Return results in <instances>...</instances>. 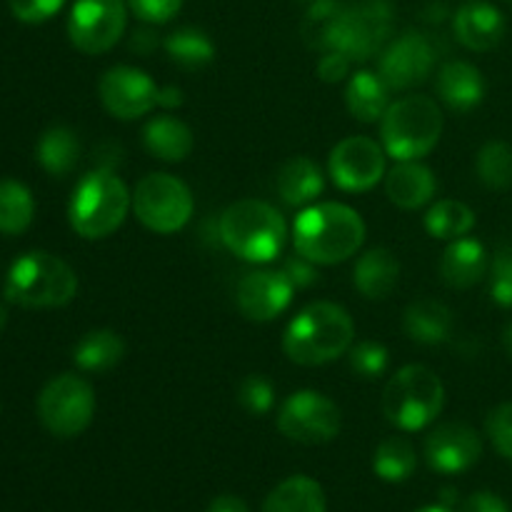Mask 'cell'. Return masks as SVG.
Instances as JSON below:
<instances>
[{
    "mask_svg": "<svg viewBox=\"0 0 512 512\" xmlns=\"http://www.w3.org/2000/svg\"><path fill=\"white\" fill-rule=\"evenodd\" d=\"M363 240V218L345 203L308 205L293 225L295 250L315 265L343 263L358 253Z\"/></svg>",
    "mask_w": 512,
    "mask_h": 512,
    "instance_id": "cell-1",
    "label": "cell"
},
{
    "mask_svg": "<svg viewBox=\"0 0 512 512\" xmlns=\"http://www.w3.org/2000/svg\"><path fill=\"white\" fill-rule=\"evenodd\" d=\"M355 325L348 310L335 303H310L290 320L283 350L293 363L315 368L340 358L353 348Z\"/></svg>",
    "mask_w": 512,
    "mask_h": 512,
    "instance_id": "cell-2",
    "label": "cell"
},
{
    "mask_svg": "<svg viewBox=\"0 0 512 512\" xmlns=\"http://www.w3.org/2000/svg\"><path fill=\"white\" fill-rule=\"evenodd\" d=\"M220 240L248 263H270L283 253L288 225L283 215L263 200H238L220 215Z\"/></svg>",
    "mask_w": 512,
    "mask_h": 512,
    "instance_id": "cell-3",
    "label": "cell"
},
{
    "mask_svg": "<svg viewBox=\"0 0 512 512\" xmlns=\"http://www.w3.org/2000/svg\"><path fill=\"white\" fill-rule=\"evenodd\" d=\"M133 205L123 180L108 168L85 175L73 190L68 205V218L75 233L85 240H100L113 235L123 225Z\"/></svg>",
    "mask_w": 512,
    "mask_h": 512,
    "instance_id": "cell-4",
    "label": "cell"
},
{
    "mask_svg": "<svg viewBox=\"0 0 512 512\" xmlns=\"http://www.w3.org/2000/svg\"><path fill=\"white\" fill-rule=\"evenodd\" d=\"M75 290L73 268L45 250L20 255L5 280V298L20 308H60L75 298Z\"/></svg>",
    "mask_w": 512,
    "mask_h": 512,
    "instance_id": "cell-5",
    "label": "cell"
},
{
    "mask_svg": "<svg viewBox=\"0 0 512 512\" xmlns=\"http://www.w3.org/2000/svg\"><path fill=\"white\" fill-rule=\"evenodd\" d=\"M385 153L395 160H420L433 153L443 135V113L438 103L425 95L390 103L388 113L380 120Z\"/></svg>",
    "mask_w": 512,
    "mask_h": 512,
    "instance_id": "cell-6",
    "label": "cell"
},
{
    "mask_svg": "<svg viewBox=\"0 0 512 512\" xmlns=\"http://www.w3.org/2000/svg\"><path fill=\"white\" fill-rule=\"evenodd\" d=\"M445 403V388L425 365H405L383 390V413L395 428L415 433L433 423Z\"/></svg>",
    "mask_w": 512,
    "mask_h": 512,
    "instance_id": "cell-7",
    "label": "cell"
},
{
    "mask_svg": "<svg viewBox=\"0 0 512 512\" xmlns=\"http://www.w3.org/2000/svg\"><path fill=\"white\" fill-rule=\"evenodd\" d=\"M193 193L180 178L150 173L135 185L133 210L140 223L160 235L178 233L193 218Z\"/></svg>",
    "mask_w": 512,
    "mask_h": 512,
    "instance_id": "cell-8",
    "label": "cell"
},
{
    "mask_svg": "<svg viewBox=\"0 0 512 512\" xmlns=\"http://www.w3.org/2000/svg\"><path fill=\"white\" fill-rule=\"evenodd\" d=\"M95 415V393L88 380L65 373L50 380L38 395V418L48 433L58 438H75Z\"/></svg>",
    "mask_w": 512,
    "mask_h": 512,
    "instance_id": "cell-9",
    "label": "cell"
},
{
    "mask_svg": "<svg viewBox=\"0 0 512 512\" xmlns=\"http://www.w3.org/2000/svg\"><path fill=\"white\" fill-rule=\"evenodd\" d=\"M390 30H393V8L385 0H363L343 8L330 50L348 55L353 63H363L383 50Z\"/></svg>",
    "mask_w": 512,
    "mask_h": 512,
    "instance_id": "cell-10",
    "label": "cell"
},
{
    "mask_svg": "<svg viewBox=\"0 0 512 512\" xmlns=\"http://www.w3.org/2000/svg\"><path fill=\"white\" fill-rule=\"evenodd\" d=\"M340 408L318 390H298L278 413V430L300 445L330 443L340 433Z\"/></svg>",
    "mask_w": 512,
    "mask_h": 512,
    "instance_id": "cell-11",
    "label": "cell"
},
{
    "mask_svg": "<svg viewBox=\"0 0 512 512\" xmlns=\"http://www.w3.org/2000/svg\"><path fill=\"white\" fill-rule=\"evenodd\" d=\"M128 5L123 0H75L68 18V38L80 53H108L125 33Z\"/></svg>",
    "mask_w": 512,
    "mask_h": 512,
    "instance_id": "cell-12",
    "label": "cell"
},
{
    "mask_svg": "<svg viewBox=\"0 0 512 512\" xmlns=\"http://www.w3.org/2000/svg\"><path fill=\"white\" fill-rule=\"evenodd\" d=\"M100 103L113 118L135 120L148 115L158 105L160 85L148 73L130 65H115L105 70L98 83Z\"/></svg>",
    "mask_w": 512,
    "mask_h": 512,
    "instance_id": "cell-13",
    "label": "cell"
},
{
    "mask_svg": "<svg viewBox=\"0 0 512 512\" xmlns=\"http://www.w3.org/2000/svg\"><path fill=\"white\" fill-rule=\"evenodd\" d=\"M330 178L348 193H363L385 175V150L375 140L353 135L340 140L328 160Z\"/></svg>",
    "mask_w": 512,
    "mask_h": 512,
    "instance_id": "cell-14",
    "label": "cell"
},
{
    "mask_svg": "<svg viewBox=\"0 0 512 512\" xmlns=\"http://www.w3.org/2000/svg\"><path fill=\"white\" fill-rule=\"evenodd\" d=\"M435 68V48L423 33L408 30L380 53L378 73L390 90H410L428 80Z\"/></svg>",
    "mask_w": 512,
    "mask_h": 512,
    "instance_id": "cell-15",
    "label": "cell"
},
{
    "mask_svg": "<svg viewBox=\"0 0 512 512\" xmlns=\"http://www.w3.org/2000/svg\"><path fill=\"white\" fill-rule=\"evenodd\" d=\"M483 455V440L470 425L443 423L425 440V460L435 473L460 475Z\"/></svg>",
    "mask_w": 512,
    "mask_h": 512,
    "instance_id": "cell-16",
    "label": "cell"
},
{
    "mask_svg": "<svg viewBox=\"0 0 512 512\" xmlns=\"http://www.w3.org/2000/svg\"><path fill=\"white\" fill-rule=\"evenodd\" d=\"M295 285L283 270H253L238 283V308L253 323L275 320L293 300Z\"/></svg>",
    "mask_w": 512,
    "mask_h": 512,
    "instance_id": "cell-17",
    "label": "cell"
},
{
    "mask_svg": "<svg viewBox=\"0 0 512 512\" xmlns=\"http://www.w3.org/2000/svg\"><path fill=\"white\" fill-rule=\"evenodd\" d=\"M505 28V15L495 5L480 0L463 5L453 20L455 38L475 53H490L498 48L505 38Z\"/></svg>",
    "mask_w": 512,
    "mask_h": 512,
    "instance_id": "cell-18",
    "label": "cell"
},
{
    "mask_svg": "<svg viewBox=\"0 0 512 512\" xmlns=\"http://www.w3.org/2000/svg\"><path fill=\"white\" fill-rule=\"evenodd\" d=\"M435 175L428 165L418 160H398L393 170L385 178V193L390 203L403 210H418L430 203L435 195Z\"/></svg>",
    "mask_w": 512,
    "mask_h": 512,
    "instance_id": "cell-19",
    "label": "cell"
},
{
    "mask_svg": "<svg viewBox=\"0 0 512 512\" xmlns=\"http://www.w3.org/2000/svg\"><path fill=\"white\" fill-rule=\"evenodd\" d=\"M438 88L440 100L448 105L455 113H470L478 108L485 98V80L475 65L465 63V60H453L445 63L438 73Z\"/></svg>",
    "mask_w": 512,
    "mask_h": 512,
    "instance_id": "cell-20",
    "label": "cell"
},
{
    "mask_svg": "<svg viewBox=\"0 0 512 512\" xmlns=\"http://www.w3.org/2000/svg\"><path fill=\"white\" fill-rule=\"evenodd\" d=\"M485 273H488V253L483 243L473 238L450 240L440 260V275L450 288H473L485 278Z\"/></svg>",
    "mask_w": 512,
    "mask_h": 512,
    "instance_id": "cell-21",
    "label": "cell"
},
{
    "mask_svg": "<svg viewBox=\"0 0 512 512\" xmlns=\"http://www.w3.org/2000/svg\"><path fill=\"white\" fill-rule=\"evenodd\" d=\"M323 190V170L315 160L305 158V155H295V158L285 160L283 168L278 170V193L290 208H305L313 200H318Z\"/></svg>",
    "mask_w": 512,
    "mask_h": 512,
    "instance_id": "cell-22",
    "label": "cell"
},
{
    "mask_svg": "<svg viewBox=\"0 0 512 512\" xmlns=\"http://www.w3.org/2000/svg\"><path fill=\"white\" fill-rule=\"evenodd\" d=\"M400 280V263L388 248H373L360 255L353 270V283L368 300H383Z\"/></svg>",
    "mask_w": 512,
    "mask_h": 512,
    "instance_id": "cell-23",
    "label": "cell"
},
{
    "mask_svg": "<svg viewBox=\"0 0 512 512\" xmlns=\"http://www.w3.org/2000/svg\"><path fill=\"white\" fill-rule=\"evenodd\" d=\"M143 143L153 158L165 163H180L193 153V130L173 115H158L143 128Z\"/></svg>",
    "mask_w": 512,
    "mask_h": 512,
    "instance_id": "cell-24",
    "label": "cell"
},
{
    "mask_svg": "<svg viewBox=\"0 0 512 512\" xmlns=\"http://www.w3.org/2000/svg\"><path fill=\"white\" fill-rule=\"evenodd\" d=\"M345 103L350 115L360 123H378L390 108V88L380 73L358 70L345 90Z\"/></svg>",
    "mask_w": 512,
    "mask_h": 512,
    "instance_id": "cell-25",
    "label": "cell"
},
{
    "mask_svg": "<svg viewBox=\"0 0 512 512\" xmlns=\"http://www.w3.org/2000/svg\"><path fill=\"white\" fill-rule=\"evenodd\" d=\"M403 325L408 338L415 340V343H445V340L450 338V333H453V310L433 298L415 300V303L405 310Z\"/></svg>",
    "mask_w": 512,
    "mask_h": 512,
    "instance_id": "cell-26",
    "label": "cell"
},
{
    "mask_svg": "<svg viewBox=\"0 0 512 512\" xmlns=\"http://www.w3.org/2000/svg\"><path fill=\"white\" fill-rule=\"evenodd\" d=\"M325 493L318 480L308 475H293L270 490L263 512H325Z\"/></svg>",
    "mask_w": 512,
    "mask_h": 512,
    "instance_id": "cell-27",
    "label": "cell"
},
{
    "mask_svg": "<svg viewBox=\"0 0 512 512\" xmlns=\"http://www.w3.org/2000/svg\"><path fill=\"white\" fill-rule=\"evenodd\" d=\"M125 358V343L115 330H90L78 340L73 360L85 373H108Z\"/></svg>",
    "mask_w": 512,
    "mask_h": 512,
    "instance_id": "cell-28",
    "label": "cell"
},
{
    "mask_svg": "<svg viewBox=\"0 0 512 512\" xmlns=\"http://www.w3.org/2000/svg\"><path fill=\"white\" fill-rule=\"evenodd\" d=\"M38 163L45 173L55 175V178H63L70 170L78 165L80 160V140L65 125H55V128L45 130L38 140Z\"/></svg>",
    "mask_w": 512,
    "mask_h": 512,
    "instance_id": "cell-29",
    "label": "cell"
},
{
    "mask_svg": "<svg viewBox=\"0 0 512 512\" xmlns=\"http://www.w3.org/2000/svg\"><path fill=\"white\" fill-rule=\"evenodd\" d=\"M163 48L175 65L185 70H200L215 60V45L203 30L180 28L163 40Z\"/></svg>",
    "mask_w": 512,
    "mask_h": 512,
    "instance_id": "cell-30",
    "label": "cell"
},
{
    "mask_svg": "<svg viewBox=\"0 0 512 512\" xmlns=\"http://www.w3.org/2000/svg\"><path fill=\"white\" fill-rule=\"evenodd\" d=\"M415 465H418V455H415L413 445L400 435L385 438L375 448L373 470L385 483H403L415 473Z\"/></svg>",
    "mask_w": 512,
    "mask_h": 512,
    "instance_id": "cell-31",
    "label": "cell"
},
{
    "mask_svg": "<svg viewBox=\"0 0 512 512\" xmlns=\"http://www.w3.org/2000/svg\"><path fill=\"white\" fill-rule=\"evenodd\" d=\"M33 193L18 180H0V233L20 235L33 223Z\"/></svg>",
    "mask_w": 512,
    "mask_h": 512,
    "instance_id": "cell-32",
    "label": "cell"
},
{
    "mask_svg": "<svg viewBox=\"0 0 512 512\" xmlns=\"http://www.w3.org/2000/svg\"><path fill=\"white\" fill-rule=\"evenodd\" d=\"M425 228L438 240L465 238L475 228V213L460 200H438L425 215Z\"/></svg>",
    "mask_w": 512,
    "mask_h": 512,
    "instance_id": "cell-33",
    "label": "cell"
},
{
    "mask_svg": "<svg viewBox=\"0 0 512 512\" xmlns=\"http://www.w3.org/2000/svg\"><path fill=\"white\" fill-rule=\"evenodd\" d=\"M345 5L338 0H313V5L305 13L303 25H300V35H303V43L310 50H320V53H328L330 45H333V33L335 25H338L340 13H343Z\"/></svg>",
    "mask_w": 512,
    "mask_h": 512,
    "instance_id": "cell-34",
    "label": "cell"
},
{
    "mask_svg": "<svg viewBox=\"0 0 512 512\" xmlns=\"http://www.w3.org/2000/svg\"><path fill=\"white\" fill-rule=\"evenodd\" d=\"M475 170L478 178L483 180L488 188L503 190L512 185V145L503 140H493V143L483 145L475 160Z\"/></svg>",
    "mask_w": 512,
    "mask_h": 512,
    "instance_id": "cell-35",
    "label": "cell"
},
{
    "mask_svg": "<svg viewBox=\"0 0 512 512\" xmlns=\"http://www.w3.org/2000/svg\"><path fill=\"white\" fill-rule=\"evenodd\" d=\"M348 358H350V368H353L355 375H360V378H380V375H385V370H388V363H390V355H388V348L380 343H373V340H363V343L353 345V348L348 350Z\"/></svg>",
    "mask_w": 512,
    "mask_h": 512,
    "instance_id": "cell-36",
    "label": "cell"
},
{
    "mask_svg": "<svg viewBox=\"0 0 512 512\" xmlns=\"http://www.w3.org/2000/svg\"><path fill=\"white\" fill-rule=\"evenodd\" d=\"M238 403L250 415H265L275 405V390L263 375H245L238 385Z\"/></svg>",
    "mask_w": 512,
    "mask_h": 512,
    "instance_id": "cell-37",
    "label": "cell"
},
{
    "mask_svg": "<svg viewBox=\"0 0 512 512\" xmlns=\"http://www.w3.org/2000/svg\"><path fill=\"white\" fill-rule=\"evenodd\" d=\"M490 295L503 308H512V245H503L490 263Z\"/></svg>",
    "mask_w": 512,
    "mask_h": 512,
    "instance_id": "cell-38",
    "label": "cell"
},
{
    "mask_svg": "<svg viewBox=\"0 0 512 512\" xmlns=\"http://www.w3.org/2000/svg\"><path fill=\"white\" fill-rule=\"evenodd\" d=\"M485 430H488V438L495 450L503 458L512 460V403L498 405L485 420Z\"/></svg>",
    "mask_w": 512,
    "mask_h": 512,
    "instance_id": "cell-39",
    "label": "cell"
},
{
    "mask_svg": "<svg viewBox=\"0 0 512 512\" xmlns=\"http://www.w3.org/2000/svg\"><path fill=\"white\" fill-rule=\"evenodd\" d=\"M128 8L143 23L163 25L180 13L183 0H128Z\"/></svg>",
    "mask_w": 512,
    "mask_h": 512,
    "instance_id": "cell-40",
    "label": "cell"
},
{
    "mask_svg": "<svg viewBox=\"0 0 512 512\" xmlns=\"http://www.w3.org/2000/svg\"><path fill=\"white\" fill-rule=\"evenodd\" d=\"M8 5L10 13H13L20 23L38 25L53 18V15L63 8L65 0H8Z\"/></svg>",
    "mask_w": 512,
    "mask_h": 512,
    "instance_id": "cell-41",
    "label": "cell"
},
{
    "mask_svg": "<svg viewBox=\"0 0 512 512\" xmlns=\"http://www.w3.org/2000/svg\"><path fill=\"white\" fill-rule=\"evenodd\" d=\"M350 68H353V60L348 55L338 53V50H328L318 63V78L325 80V83H338L350 73Z\"/></svg>",
    "mask_w": 512,
    "mask_h": 512,
    "instance_id": "cell-42",
    "label": "cell"
},
{
    "mask_svg": "<svg viewBox=\"0 0 512 512\" xmlns=\"http://www.w3.org/2000/svg\"><path fill=\"white\" fill-rule=\"evenodd\" d=\"M283 273L288 275L290 283H293L295 288H308V285H313L315 280H318V273H315V263H310V260L303 258L300 253H298V258L285 260Z\"/></svg>",
    "mask_w": 512,
    "mask_h": 512,
    "instance_id": "cell-43",
    "label": "cell"
},
{
    "mask_svg": "<svg viewBox=\"0 0 512 512\" xmlns=\"http://www.w3.org/2000/svg\"><path fill=\"white\" fill-rule=\"evenodd\" d=\"M463 512H510L503 498L493 493H475L465 500Z\"/></svg>",
    "mask_w": 512,
    "mask_h": 512,
    "instance_id": "cell-44",
    "label": "cell"
},
{
    "mask_svg": "<svg viewBox=\"0 0 512 512\" xmlns=\"http://www.w3.org/2000/svg\"><path fill=\"white\" fill-rule=\"evenodd\" d=\"M208 512H250V508L245 505V500L235 498V495H218L208 505Z\"/></svg>",
    "mask_w": 512,
    "mask_h": 512,
    "instance_id": "cell-45",
    "label": "cell"
},
{
    "mask_svg": "<svg viewBox=\"0 0 512 512\" xmlns=\"http://www.w3.org/2000/svg\"><path fill=\"white\" fill-rule=\"evenodd\" d=\"M158 105L160 108H180L183 105V90L178 85H163L158 95Z\"/></svg>",
    "mask_w": 512,
    "mask_h": 512,
    "instance_id": "cell-46",
    "label": "cell"
},
{
    "mask_svg": "<svg viewBox=\"0 0 512 512\" xmlns=\"http://www.w3.org/2000/svg\"><path fill=\"white\" fill-rule=\"evenodd\" d=\"M503 343H505V350H508V355L512 358V323L505 328V335H503Z\"/></svg>",
    "mask_w": 512,
    "mask_h": 512,
    "instance_id": "cell-47",
    "label": "cell"
},
{
    "mask_svg": "<svg viewBox=\"0 0 512 512\" xmlns=\"http://www.w3.org/2000/svg\"><path fill=\"white\" fill-rule=\"evenodd\" d=\"M418 512H453V510L443 508V505H430V508H423V510H418Z\"/></svg>",
    "mask_w": 512,
    "mask_h": 512,
    "instance_id": "cell-48",
    "label": "cell"
},
{
    "mask_svg": "<svg viewBox=\"0 0 512 512\" xmlns=\"http://www.w3.org/2000/svg\"><path fill=\"white\" fill-rule=\"evenodd\" d=\"M3 325H5V310L0 308V330H3Z\"/></svg>",
    "mask_w": 512,
    "mask_h": 512,
    "instance_id": "cell-49",
    "label": "cell"
},
{
    "mask_svg": "<svg viewBox=\"0 0 512 512\" xmlns=\"http://www.w3.org/2000/svg\"><path fill=\"white\" fill-rule=\"evenodd\" d=\"M510 3H512V0H510Z\"/></svg>",
    "mask_w": 512,
    "mask_h": 512,
    "instance_id": "cell-50",
    "label": "cell"
}]
</instances>
